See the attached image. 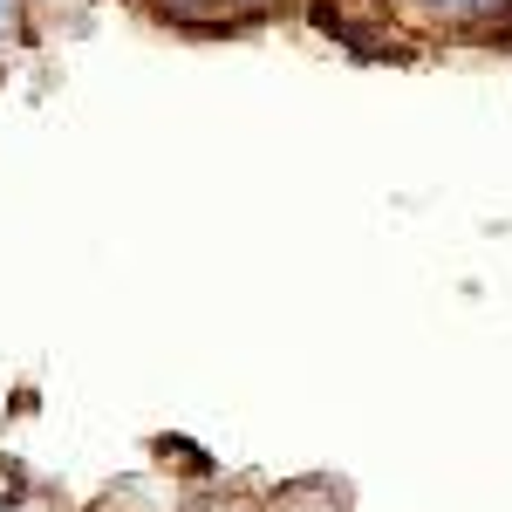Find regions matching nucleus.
Returning <instances> with one entry per match:
<instances>
[{
	"instance_id": "f257e3e1",
	"label": "nucleus",
	"mask_w": 512,
	"mask_h": 512,
	"mask_svg": "<svg viewBox=\"0 0 512 512\" xmlns=\"http://www.w3.org/2000/svg\"><path fill=\"white\" fill-rule=\"evenodd\" d=\"M410 7H424L431 21H472V0H410Z\"/></svg>"
}]
</instances>
